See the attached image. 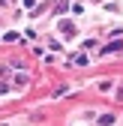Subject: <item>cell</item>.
<instances>
[{
  "label": "cell",
  "mask_w": 123,
  "mask_h": 126,
  "mask_svg": "<svg viewBox=\"0 0 123 126\" xmlns=\"http://www.w3.org/2000/svg\"><path fill=\"white\" fill-rule=\"evenodd\" d=\"M123 48V42L117 39V42H111V45H105V48H102V54H111V51H120Z\"/></svg>",
  "instance_id": "cell-1"
},
{
  "label": "cell",
  "mask_w": 123,
  "mask_h": 126,
  "mask_svg": "<svg viewBox=\"0 0 123 126\" xmlns=\"http://www.w3.org/2000/svg\"><path fill=\"white\" fill-rule=\"evenodd\" d=\"M60 27H63V33H66V36H75V24H72V21H63Z\"/></svg>",
  "instance_id": "cell-2"
},
{
  "label": "cell",
  "mask_w": 123,
  "mask_h": 126,
  "mask_svg": "<svg viewBox=\"0 0 123 126\" xmlns=\"http://www.w3.org/2000/svg\"><path fill=\"white\" fill-rule=\"evenodd\" d=\"M114 120H117L114 114H102V117H99V123H102V126H114Z\"/></svg>",
  "instance_id": "cell-3"
},
{
  "label": "cell",
  "mask_w": 123,
  "mask_h": 126,
  "mask_svg": "<svg viewBox=\"0 0 123 126\" xmlns=\"http://www.w3.org/2000/svg\"><path fill=\"white\" fill-rule=\"evenodd\" d=\"M75 63H78V66H87V54H75Z\"/></svg>",
  "instance_id": "cell-4"
},
{
  "label": "cell",
  "mask_w": 123,
  "mask_h": 126,
  "mask_svg": "<svg viewBox=\"0 0 123 126\" xmlns=\"http://www.w3.org/2000/svg\"><path fill=\"white\" fill-rule=\"evenodd\" d=\"M6 90H9V87H6V84H0V93H6Z\"/></svg>",
  "instance_id": "cell-5"
}]
</instances>
